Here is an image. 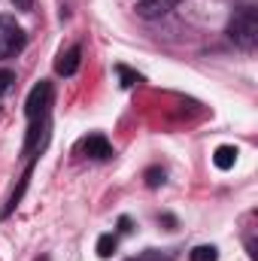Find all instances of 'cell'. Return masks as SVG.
I'll return each instance as SVG.
<instances>
[{"label":"cell","instance_id":"277c9868","mask_svg":"<svg viewBox=\"0 0 258 261\" xmlns=\"http://www.w3.org/2000/svg\"><path fill=\"white\" fill-rule=\"evenodd\" d=\"M76 152L85 155V158H94V161H110V158H113V146H110V140H107L104 134H88V137L76 146Z\"/></svg>","mask_w":258,"mask_h":261},{"label":"cell","instance_id":"6da1fadb","mask_svg":"<svg viewBox=\"0 0 258 261\" xmlns=\"http://www.w3.org/2000/svg\"><path fill=\"white\" fill-rule=\"evenodd\" d=\"M228 37L243 52H252L258 46V9L255 6H243V9L234 12V18L228 24Z\"/></svg>","mask_w":258,"mask_h":261},{"label":"cell","instance_id":"7a4b0ae2","mask_svg":"<svg viewBox=\"0 0 258 261\" xmlns=\"http://www.w3.org/2000/svg\"><path fill=\"white\" fill-rule=\"evenodd\" d=\"M52 97H55V88H52V82H46V79H40V82L31 88V94H28V100H24V116H28L31 125L49 119Z\"/></svg>","mask_w":258,"mask_h":261},{"label":"cell","instance_id":"7c38bea8","mask_svg":"<svg viewBox=\"0 0 258 261\" xmlns=\"http://www.w3.org/2000/svg\"><path fill=\"white\" fill-rule=\"evenodd\" d=\"M137 261H173V255H170V252H164V255H161V252H155V249H149L146 255H140Z\"/></svg>","mask_w":258,"mask_h":261},{"label":"cell","instance_id":"4fadbf2b","mask_svg":"<svg viewBox=\"0 0 258 261\" xmlns=\"http://www.w3.org/2000/svg\"><path fill=\"white\" fill-rule=\"evenodd\" d=\"M12 82H15V76L3 70V73H0V94H3V91H9V85H12Z\"/></svg>","mask_w":258,"mask_h":261},{"label":"cell","instance_id":"30bf717a","mask_svg":"<svg viewBox=\"0 0 258 261\" xmlns=\"http://www.w3.org/2000/svg\"><path fill=\"white\" fill-rule=\"evenodd\" d=\"M161 182H164V170H161V167H149V170H146V186H149V189H158Z\"/></svg>","mask_w":258,"mask_h":261},{"label":"cell","instance_id":"3957f363","mask_svg":"<svg viewBox=\"0 0 258 261\" xmlns=\"http://www.w3.org/2000/svg\"><path fill=\"white\" fill-rule=\"evenodd\" d=\"M28 37L12 15H0V58H12L24 49Z\"/></svg>","mask_w":258,"mask_h":261},{"label":"cell","instance_id":"52a82bcc","mask_svg":"<svg viewBox=\"0 0 258 261\" xmlns=\"http://www.w3.org/2000/svg\"><path fill=\"white\" fill-rule=\"evenodd\" d=\"M234 161H237V149H234V146H219L216 155H213V164H216L219 170H231Z\"/></svg>","mask_w":258,"mask_h":261},{"label":"cell","instance_id":"5bb4252c","mask_svg":"<svg viewBox=\"0 0 258 261\" xmlns=\"http://www.w3.org/2000/svg\"><path fill=\"white\" fill-rule=\"evenodd\" d=\"M12 6H15V9H21V12H31L34 0H12Z\"/></svg>","mask_w":258,"mask_h":261},{"label":"cell","instance_id":"9c48e42d","mask_svg":"<svg viewBox=\"0 0 258 261\" xmlns=\"http://www.w3.org/2000/svg\"><path fill=\"white\" fill-rule=\"evenodd\" d=\"M189 258L192 261H219V249L216 246H194Z\"/></svg>","mask_w":258,"mask_h":261},{"label":"cell","instance_id":"ba28073f","mask_svg":"<svg viewBox=\"0 0 258 261\" xmlns=\"http://www.w3.org/2000/svg\"><path fill=\"white\" fill-rule=\"evenodd\" d=\"M116 246H119V237H116V234H100V240H97V255H100V258H113Z\"/></svg>","mask_w":258,"mask_h":261},{"label":"cell","instance_id":"5b68a950","mask_svg":"<svg viewBox=\"0 0 258 261\" xmlns=\"http://www.w3.org/2000/svg\"><path fill=\"white\" fill-rule=\"evenodd\" d=\"M183 0H140L137 3V15L140 18H161L167 15L170 9H176Z\"/></svg>","mask_w":258,"mask_h":261},{"label":"cell","instance_id":"9a60e30c","mask_svg":"<svg viewBox=\"0 0 258 261\" xmlns=\"http://www.w3.org/2000/svg\"><path fill=\"white\" fill-rule=\"evenodd\" d=\"M119 231H122V234H128V231H131V219H125V216L119 219Z\"/></svg>","mask_w":258,"mask_h":261},{"label":"cell","instance_id":"8fae6325","mask_svg":"<svg viewBox=\"0 0 258 261\" xmlns=\"http://www.w3.org/2000/svg\"><path fill=\"white\" fill-rule=\"evenodd\" d=\"M116 73H119V76H122V85H125V88H134V85H137V82H140V76H137V73H134V70H128V67H116Z\"/></svg>","mask_w":258,"mask_h":261},{"label":"cell","instance_id":"8992f818","mask_svg":"<svg viewBox=\"0 0 258 261\" xmlns=\"http://www.w3.org/2000/svg\"><path fill=\"white\" fill-rule=\"evenodd\" d=\"M79 55H82L79 46H70L67 52H61L58 61H55V73H58V76H73V73L79 70Z\"/></svg>","mask_w":258,"mask_h":261}]
</instances>
